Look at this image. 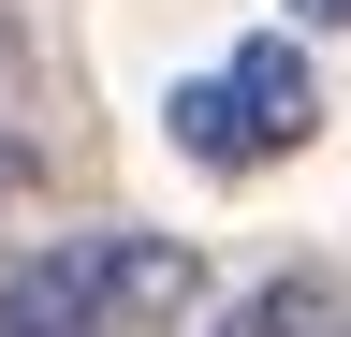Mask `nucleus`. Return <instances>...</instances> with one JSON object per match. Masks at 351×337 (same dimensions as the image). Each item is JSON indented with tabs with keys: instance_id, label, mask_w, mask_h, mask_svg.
Wrapping results in <instances>:
<instances>
[{
	"instance_id": "obj_1",
	"label": "nucleus",
	"mask_w": 351,
	"mask_h": 337,
	"mask_svg": "<svg viewBox=\"0 0 351 337\" xmlns=\"http://www.w3.org/2000/svg\"><path fill=\"white\" fill-rule=\"evenodd\" d=\"M205 308V249L147 220H73L0 264V337H161Z\"/></svg>"
},
{
	"instance_id": "obj_2",
	"label": "nucleus",
	"mask_w": 351,
	"mask_h": 337,
	"mask_svg": "<svg viewBox=\"0 0 351 337\" xmlns=\"http://www.w3.org/2000/svg\"><path fill=\"white\" fill-rule=\"evenodd\" d=\"M307 117H322V89H307L293 30H249L219 73H191V89L161 103V132L191 147L205 176H263V161H293V147H307Z\"/></svg>"
},
{
	"instance_id": "obj_3",
	"label": "nucleus",
	"mask_w": 351,
	"mask_h": 337,
	"mask_svg": "<svg viewBox=\"0 0 351 337\" xmlns=\"http://www.w3.org/2000/svg\"><path fill=\"white\" fill-rule=\"evenodd\" d=\"M337 308H351V293H337V279H307V264H293V279H263V293H234V308H219L205 337H322Z\"/></svg>"
},
{
	"instance_id": "obj_4",
	"label": "nucleus",
	"mask_w": 351,
	"mask_h": 337,
	"mask_svg": "<svg viewBox=\"0 0 351 337\" xmlns=\"http://www.w3.org/2000/svg\"><path fill=\"white\" fill-rule=\"evenodd\" d=\"M0 117H44V59H29L15 15H0Z\"/></svg>"
},
{
	"instance_id": "obj_5",
	"label": "nucleus",
	"mask_w": 351,
	"mask_h": 337,
	"mask_svg": "<svg viewBox=\"0 0 351 337\" xmlns=\"http://www.w3.org/2000/svg\"><path fill=\"white\" fill-rule=\"evenodd\" d=\"M293 15H307V30H351V0H293Z\"/></svg>"
},
{
	"instance_id": "obj_6",
	"label": "nucleus",
	"mask_w": 351,
	"mask_h": 337,
	"mask_svg": "<svg viewBox=\"0 0 351 337\" xmlns=\"http://www.w3.org/2000/svg\"><path fill=\"white\" fill-rule=\"evenodd\" d=\"M322 337H351V308H337V323H322Z\"/></svg>"
}]
</instances>
